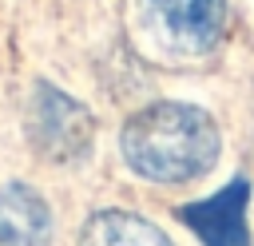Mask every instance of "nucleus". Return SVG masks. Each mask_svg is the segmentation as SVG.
<instances>
[{"label": "nucleus", "instance_id": "5", "mask_svg": "<svg viewBox=\"0 0 254 246\" xmlns=\"http://www.w3.org/2000/svg\"><path fill=\"white\" fill-rule=\"evenodd\" d=\"M0 246H52L48 202L24 183L0 186Z\"/></svg>", "mask_w": 254, "mask_h": 246}, {"label": "nucleus", "instance_id": "1", "mask_svg": "<svg viewBox=\"0 0 254 246\" xmlns=\"http://www.w3.org/2000/svg\"><path fill=\"white\" fill-rule=\"evenodd\" d=\"M119 151L127 167L151 183H190L218 163V123L194 103H151L123 123Z\"/></svg>", "mask_w": 254, "mask_h": 246}, {"label": "nucleus", "instance_id": "3", "mask_svg": "<svg viewBox=\"0 0 254 246\" xmlns=\"http://www.w3.org/2000/svg\"><path fill=\"white\" fill-rule=\"evenodd\" d=\"M143 12L155 36L183 56L214 52L226 24V0H143Z\"/></svg>", "mask_w": 254, "mask_h": 246}, {"label": "nucleus", "instance_id": "2", "mask_svg": "<svg viewBox=\"0 0 254 246\" xmlns=\"http://www.w3.org/2000/svg\"><path fill=\"white\" fill-rule=\"evenodd\" d=\"M28 135L44 159L75 163L91 151L95 123H91V111L83 103H75L71 95H64L52 83H40L32 95V107H28Z\"/></svg>", "mask_w": 254, "mask_h": 246}, {"label": "nucleus", "instance_id": "4", "mask_svg": "<svg viewBox=\"0 0 254 246\" xmlns=\"http://www.w3.org/2000/svg\"><path fill=\"white\" fill-rule=\"evenodd\" d=\"M246 202H250V179L238 175L210 198L179 206V218L198 234L202 246H250Z\"/></svg>", "mask_w": 254, "mask_h": 246}, {"label": "nucleus", "instance_id": "6", "mask_svg": "<svg viewBox=\"0 0 254 246\" xmlns=\"http://www.w3.org/2000/svg\"><path fill=\"white\" fill-rule=\"evenodd\" d=\"M79 246H171V238L131 210H95L83 222Z\"/></svg>", "mask_w": 254, "mask_h": 246}]
</instances>
